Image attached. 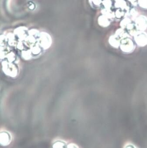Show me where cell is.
<instances>
[{"mask_svg": "<svg viewBox=\"0 0 147 148\" xmlns=\"http://www.w3.org/2000/svg\"><path fill=\"white\" fill-rule=\"evenodd\" d=\"M120 48L123 53L131 54L135 49L136 45L131 36H128L121 40Z\"/></svg>", "mask_w": 147, "mask_h": 148, "instance_id": "6da1fadb", "label": "cell"}, {"mask_svg": "<svg viewBox=\"0 0 147 148\" xmlns=\"http://www.w3.org/2000/svg\"><path fill=\"white\" fill-rule=\"evenodd\" d=\"M133 40L137 46L145 47L147 44V33L144 31H137L133 36Z\"/></svg>", "mask_w": 147, "mask_h": 148, "instance_id": "7a4b0ae2", "label": "cell"}, {"mask_svg": "<svg viewBox=\"0 0 147 148\" xmlns=\"http://www.w3.org/2000/svg\"><path fill=\"white\" fill-rule=\"evenodd\" d=\"M12 136L7 131H3L0 132V145L6 146L11 143Z\"/></svg>", "mask_w": 147, "mask_h": 148, "instance_id": "3957f363", "label": "cell"}, {"mask_svg": "<svg viewBox=\"0 0 147 148\" xmlns=\"http://www.w3.org/2000/svg\"><path fill=\"white\" fill-rule=\"evenodd\" d=\"M134 24L137 31H144L147 28V19L146 17L141 16L136 18Z\"/></svg>", "mask_w": 147, "mask_h": 148, "instance_id": "277c9868", "label": "cell"}, {"mask_svg": "<svg viewBox=\"0 0 147 148\" xmlns=\"http://www.w3.org/2000/svg\"><path fill=\"white\" fill-rule=\"evenodd\" d=\"M120 41L121 40L115 34L110 36L108 40L110 45L115 49H118L120 47Z\"/></svg>", "mask_w": 147, "mask_h": 148, "instance_id": "5b68a950", "label": "cell"}, {"mask_svg": "<svg viewBox=\"0 0 147 148\" xmlns=\"http://www.w3.org/2000/svg\"><path fill=\"white\" fill-rule=\"evenodd\" d=\"M110 18L106 17V16H100L98 19V23L101 27H106L110 24Z\"/></svg>", "mask_w": 147, "mask_h": 148, "instance_id": "8992f818", "label": "cell"}, {"mask_svg": "<svg viewBox=\"0 0 147 148\" xmlns=\"http://www.w3.org/2000/svg\"><path fill=\"white\" fill-rule=\"evenodd\" d=\"M132 21V20H131L130 18H124L123 20H122L120 24L121 27L123 29H125L127 25Z\"/></svg>", "mask_w": 147, "mask_h": 148, "instance_id": "52a82bcc", "label": "cell"}, {"mask_svg": "<svg viewBox=\"0 0 147 148\" xmlns=\"http://www.w3.org/2000/svg\"><path fill=\"white\" fill-rule=\"evenodd\" d=\"M28 7L31 10H34L36 8V5L34 2L32 1H29L28 3Z\"/></svg>", "mask_w": 147, "mask_h": 148, "instance_id": "ba28073f", "label": "cell"}, {"mask_svg": "<svg viewBox=\"0 0 147 148\" xmlns=\"http://www.w3.org/2000/svg\"><path fill=\"white\" fill-rule=\"evenodd\" d=\"M146 0H138V3L140 6L143 8H146Z\"/></svg>", "mask_w": 147, "mask_h": 148, "instance_id": "9c48e42d", "label": "cell"}, {"mask_svg": "<svg viewBox=\"0 0 147 148\" xmlns=\"http://www.w3.org/2000/svg\"><path fill=\"white\" fill-rule=\"evenodd\" d=\"M124 148H137L134 145L131 143H127L124 146Z\"/></svg>", "mask_w": 147, "mask_h": 148, "instance_id": "30bf717a", "label": "cell"}, {"mask_svg": "<svg viewBox=\"0 0 147 148\" xmlns=\"http://www.w3.org/2000/svg\"><path fill=\"white\" fill-rule=\"evenodd\" d=\"M66 148H78V147L76 144L71 143L67 145Z\"/></svg>", "mask_w": 147, "mask_h": 148, "instance_id": "8fae6325", "label": "cell"}, {"mask_svg": "<svg viewBox=\"0 0 147 148\" xmlns=\"http://www.w3.org/2000/svg\"><path fill=\"white\" fill-rule=\"evenodd\" d=\"M129 1L133 5L136 6L138 4V0H129Z\"/></svg>", "mask_w": 147, "mask_h": 148, "instance_id": "7c38bea8", "label": "cell"}]
</instances>
